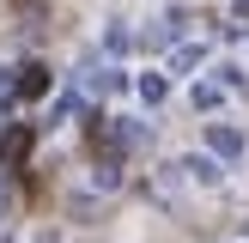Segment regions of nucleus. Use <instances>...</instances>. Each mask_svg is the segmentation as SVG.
<instances>
[{
	"label": "nucleus",
	"mask_w": 249,
	"mask_h": 243,
	"mask_svg": "<svg viewBox=\"0 0 249 243\" xmlns=\"http://www.w3.org/2000/svg\"><path fill=\"white\" fill-rule=\"evenodd\" d=\"M43 85H49V73H43V67H24V85H18L24 97H36V91H43Z\"/></svg>",
	"instance_id": "obj_1"
}]
</instances>
